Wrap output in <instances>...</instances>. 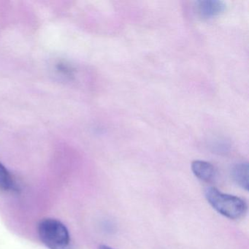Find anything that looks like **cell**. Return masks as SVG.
<instances>
[{"label": "cell", "instance_id": "cell-1", "mask_svg": "<svg viewBox=\"0 0 249 249\" xmlns=\"http://www.w3.org/2000/svg\"><path fill=\"white\" fill-rule=\"evenodd\" d=\"M205 195L213 209L230 219H239L247 212V203L238 196L223 193L215 187L208 188Z\"/></svg>", "mask_w": 249, "mask_h": 249}, {"label": "cell", "instance_id": "cell-2", "mask_svg": "<svg viewBox=\"0 0 249 249\" xmlns=\"http://www.w3.org/2000/svg\"><path fill=\"white\" fill-rule=\"evenodd\" d=\"M39 237L49 249H71V239L69 230L59 220L46 218L39 222Z\"/></svg>", "mask_w": 249, "mask_h": 249}, {"label": "cell", "instance_id": "cell-3", "mask_svg": "<svg viewBox=\"0 0 249 249\" xmlns=\"http://www.w3.org/2000/svg\"><path fill=\"white\" fill-rule=\"evenodd\" d=\"M198 11L204 18H213L224 12L226 5L219 0H202L197 2Z\"/></svg>", "mask_w": 249, "mask_h": 249}, {"label": "cell", "instance_id": "cell-4", "mask_svg": "<svg viewBox=\"0 0 249 249\" xmlns=\"http://www.w3.org/2000/svg\"><path fill=\"white\" fill-rule=\"evenodd\" d=\"M192 170L194 175L202 181H213L216 176V170L214 166L202 160L194 161L192 163Z\"/></svg>", "mask_w": 249, "mask_h": 249}, {"label": "cell", "instance_id": "cell-5", "mask_svg": "<svg viewBox=\"0 0 249 249\" xmlns=\"http://www.w3.org/2000/svg\"><path fill=\"white\" fill-rule=\"evenodd\" d=\"M249 172L248 163L236 164L231 171V176L234 181L246 191L249 189Z\"/></svg>", "mask_w": 249, "mask_h": 249}, {"label": "cell", "instance_id": "cell-6", "mask_svg": "<svg viewBox=\"0 0 249 249\" xmlns=\"http://www.w3.org/2000/svg\"><path fill=\"white\" fill-rule=\"evenodd\" d=\"M17 189V185L11 173L6 167L0 163V189L3 191H14Z\"/></svg>", "mask_w": 249, "mask_h": 249}, {"label": "cell", "instance_id": "cell-7", "mask_svg": "<svg viewBox=\"0 0 249 249\" xmlns=\"http://www.w3.org/2000/svg\"><path fill=\"white\" fill-rule=\"evenodd\" d=\"M99 249H113L112 248L109 247V246H106V245H101L99 248Z\"/></svg>", "mask_w": 249, "mask_h": 249}]
</instances>
